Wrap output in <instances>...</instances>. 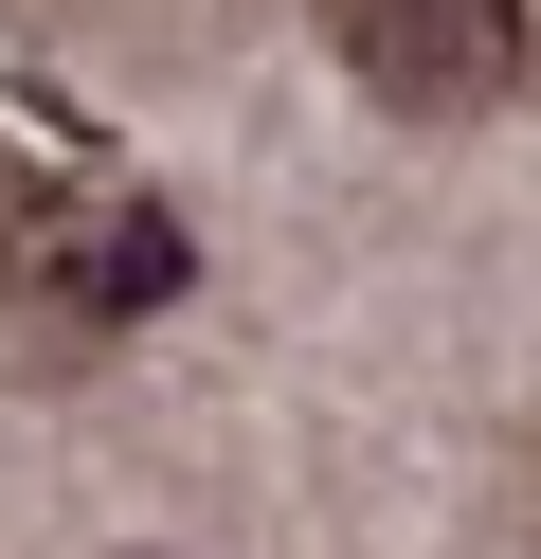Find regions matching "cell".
<instances>
[{
  "label": "cell",
  "instance_id": "obj_1",
  "mask_svg": "<svg viewBox=\"0 0 541 559\" xmlns=\"http://www.w3.org/2000/svg\"><path fill=\"white\" fill-rule=\"evenodd\" d=\"M325 55H343L397 127H451V109H505V91L541 73V19L524 0H325Z\"/></svg>",
  "mask_w": 541,
  "mask_h": 559
},
{
  "label": "cell",
  "instance_id": "obj_2",
  "mask_svg": "<svg viewBox=\"0 0 541 559\" xmlns=\"http://www.w3.org/2000/svg\"><path fill=\"white\" fill-rule=\"evenodd\" d=\"M163 289H180V217H163V199H108V217L72 235V307H108V325H144Z\"/></svg>",
  "mask_w": 541,
  "mask_h": 559
}]
</instances>
